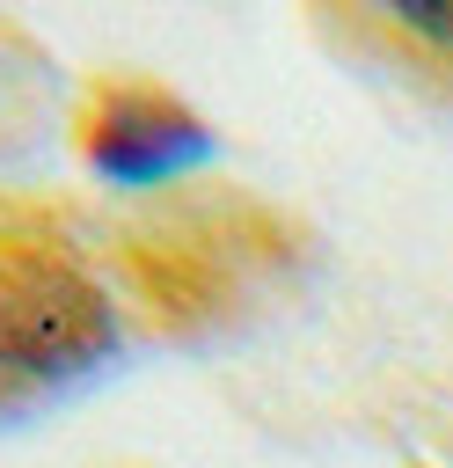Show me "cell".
I'll list each match as a JSON object with an SVG mask.
<instances>
[{"mask_svg": "<svg viewBox=\"0 0 453 468\" xmlns=\"http://www.w3.org/2000/svg\"><path fill=\"white\" fill-rule=\"evenodd\" d=\"M387 22L431 51H453V0H387Z\"/></svg>", "mask_w": 453, "mask_h": 468, "instance_id": "obj_3", "label": "cell"}, {"mask_svg": "<svg viewBox=\"0 0 453 468\" xmlns=\"http://www.w3.org/2000/svg\"><path fill=\"white\" fill-rule=\"evenodd\" d=\"M80 154H88V168H95L102 183H117V190H153V183L197 176V168L219 154V139H212V124H205L183 95L146 88V80H117V88L95 95L88 132H80Z\"/></svg>", "mask_w": 453, "mask_h": 468, "instance_id": "obj_2", "label": "cell"}, {"mask_svg": "<svg viewBox=\"0 0 453 468\" xmlns=\"http://www.w3.org/2000/svg\"><path fill=\"white\" fill-rule=\"evenodd\" d=\"M124 344L117 300L66 256H29L0 271V380L66 388L110 366Z\"/></svg>", "mask_w": 453, "mask_h": 468, "instance_id": "obj_1", "label": "cell"}]
</instances>
